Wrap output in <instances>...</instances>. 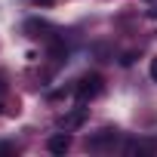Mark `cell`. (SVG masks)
Returning a JSON list of instances; mask_svg holds the SVG:
<instances>
[{
    "label": "cell",
    "mask_w": 157,
    "mask_h": 157,
    "mask_svg": "<svg viewBox=\"0 0 157 157\" xmlns=\"http://www.w3.org/2000/svg\"><path fill=\"white\" fill-rule=\"evenodd\" d=\"M148 74H151V80L157 83V59H151V65H148Z\"/></svg>",
    "instance_id": "obj_6"
},
{
    "label": "cell",
    "mask_w": 157,
    "mask_h": 157,
    "mask_svg": "<svg viewBox=\"0 0 157 157\" xmlns=\"http://www.w3.org/2000/svg\"><path fill=\"white\" fill-rule=\"evenodd\" d=\"M114 142H117V129H99L96 136H90V142H86V148H93V151H105V148H114Z\"/></svg>",
    "instance_id": "obj_2"
},
{
    "label": "cell",
    "mask_w": 157,
    "mask_h": 157,
    "mask_svg": "<svg viewBox=\"0 0 157 157\" xmlns=\"http://www.w3.org/2000/svg\"><path fill=\"white\" fill-rule=\"evenodd\" d=\"M25 31H31V37H37V31H52L46 22H37V19H31V22H25ZM46 40H49V34H43Z\"/></svg>",
    "instance_id": "obj_5"
},
{
    "label": "cell",
    "mask_w": 157,
    "mask_h": 157,
    "mask_svg": "<svg viewBox=\"0 0 157 157\" xmlns=\"http://www.w3.org/2000/svg\"><path fill=\"white\" fill-rule=\"evenodd\" d=\"M83 120H86V108H74L71 114H65V117L59 120V126H62V129H77Z\"/></svg>",
    "instance_id": "obj_4"
},
{
    "label": "cell",
    "mask_w": 157,
    "mask_h": 157,
    "mask_svg": "<svg viewBox=\"0 0 157 157\" xmlns=\"http://www.w3.org/2000/svg\"><path fill=\"white\" fill-rule=\"evenodd\" d=\"M46 148H49V154H65V151L71 148V136H68V132H56V136H49Z\"/></svg>",
    "instance_id": "obj_3"
},
{
    "label": "cell",
    "mask_w": 157,
    "mask_h": 157,
    "mask_svg": "<svg viewBox=\"0 0 157 157\" xmlns=\"http://www.w3.org/2000/svg\"><path fill=\"white\" fill-rule=\"evenodd\" d=\"M99 93H102V77H99V74H83L80 80H77V86H74V96H77L80 105L93 102Z\"/></svg>",
    "instance_id": "obj_1"
},
{
    "label": "cell",
    "mask_w": 157,
    "mask_h": 157,
    "mask_svg": "<svg viewBox=\"0 0 157 157\" xmlns=\"http://www.w3.org/2000/svg\"><path fill=\"white\" fill-rule=\"evenodd\" d=\"M13 151V145H6V142H0V154H10Z\"/></svg>",
    "instance_id": "obj_7"
},
{
    "label": "cell",
    "mask_w": 157,
    "mask_h": 157,
    "mask_svg": "<svg viewBox=\"0 0 157 157\" xmlns=\"http://www.w3.org/2000/svg\"><path fill=\"white\" fill-rule=\"evenodd\" d=\"M37 3H40V6H49V3H52V0H37Z\"/></svg>",
    "instance_id": "obj_8"
}]
</instances>
